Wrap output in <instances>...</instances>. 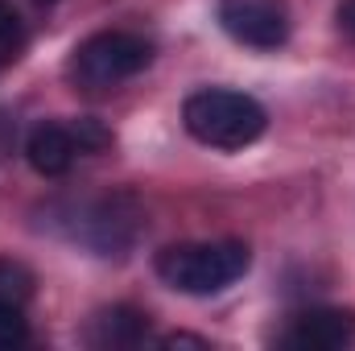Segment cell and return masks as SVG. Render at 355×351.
<instances>
[{
  "mask_svg": "<svg viewBox=\"0 0 355 351\" xmlns=\"http://www.w3.org/2000/svg\"><path fill=\"white\" fill-rule=\"evenodd\" d=\"M112 145V132L99 120H42L25 137V157L42 178H62L79 157H91Z\"/></svg>",
  "mask_w": 355,
  "mask_h": 351,
  "instance_id": "obj_4",
  "label": "cell"
},
{
  "mask_svg": "<svg viewBox=\"0 0 355 351\" xmlns=\"http://www.w3.org/2000/svg\"><path fill=\"white\" fill-rule=\"evenodd\" d=\"M145 228V211L132 194H103L91 207H83V215L75 219V240H83L91 252L99 257H120L124 248L137 244Z\"/></svg>",
  "mask_w": 355,
  "mask_h": 351,
  "instance_id": "obj_5",
  "label": "cell"
},
{
  "mask_svg": "<svg viewBox=\"0 0 355 351\" xmlns=\"http://www.w3.org/2000/svg\"><path fill=\"white\" fill-rule=\"evenodd\" d=\"M87 343L103 351L141 348V343H149V314L137 310V306H103L99 314H91Z\"/></svg>",
  "mask_w": 355,
  "mask_h": 351,
  "instance_id": "obj_8",
  "label": "cell"
},
{
  "mask_svg": "<svg viewBox=\"0 0 355 351\" xmlns=\"http://www.w3.org/2000/svg\"><path fill=\"white\" fill-rule=\"evenodd\" d=\"M335 17H339V29H343V33L355 42V0H339Z\"/></svg>",
  "mask_w": 355,
  "mask_h": 351,
  "instance_id": "obj_12",
  "label": "cell"
},
{
  "mask_svg": "<svg viewBox=\"0 0 355 351\" xmlns=\"http://www.w3.org/2000/svg\"><path fill=\"white\" fill-rule=\"evenodd\" d=\"M149 62H153V42L145 33L103 29L75 46V54L67 62V79L83 95H103V91H116L120 83L137 79Z\"/></svg>",
  "mask_w": 355,
  "mask_h": 351,
  "instance_id": "obj_3",
  "label": "cell"
},
{
  "mask_svg": "<svg viewBox=\"0 0 355 351\" xmlns=\"http://www.w3.org/2000/svg\"><path fill=\"white\" fill-rule=\"evenodd\" d=\"M25 25H21V17H17V8L8 4V0H0V71L4 67H12L21 54H25Z\"/></svg>",
  "mask_w": 355,
  "mask_h": 351,
  "instance_id": "obj_10",
  "label": "cell"
},
{
  "mask_svg": "<svg viewBox=\"0 0 355 351\" xmlns=\"http://www.w3.org/2000/svg\"><path fill=\"white\" fill-rule=\"evenodd\" d=\"M355 343V310L343 306H310L289 314L277 335V348L289 351H343Z\"/></svg>",
  "mask_w": 355,
  "mask_h": 351,
  "instance_id": "obj_7",
  "label": "cell"
},
{
  "mask_svg": "<svg viewBox=\"0 0 355 351\" xmlns=\"http://www.w3.org/2000/svg\"><path fill=\"white\" fill-rule=\"evenodd\" d=\"M37 4H54V0H37Z\"/></svg>",
  "mask_w": 355,
  "mask_h": 351,
  "instance_id": "obj_14",
  "label": "cell"
},
{
  "mask_svg": "<svg viewBox=\"0 0 355 351\" xmlns=\"http://www.w3.org/2000/svg\"><path fill=\"white\" fill-rule=\"evenodd\" d=\"M157 277L190 298H211L236 285L252 268V248L244 240H190V244H170L157 252Z\"/></svg>",
  "mask_w": 355,
  "mask_h": 351,
  "instance_id": "obj_1",
  "label": "cell"
},
{
  "mask_svg": "<svg viewBox=\"0 0 355 351\" xmlns=\"http://www.w3.org/2000/svg\"><path fill=\"white\" fill-rule=\"evenodd\" d=\"M33 273L12 257H0V302L4 306H29L33 298Z\"/></svg>",
  "mask_w": 355,
  "mask_h": 351,
  "instance_id": "obj_9",
  "label": "cell"
},
{
  "mask_svg": "<svg viewBox=\"0 0 355 351\" xmlns=\"http://www.w3.org/2000/svg\"><path fill=\"white\" fill-rule=\"evenodd\" d=\"M157 348H207V339H198V335H162L157 339Z\"/></svg>",
  "mask_w": 355,
  "mask_h": 351,
  "instance_id": "obj_13",
  "label": "cell"
},
{
  "mask_svg": "<svg viewBox=\"0 0 355 351\" xmlns=\"http://www.w3.org/2000/svg\"><path fill=\"white\" fill-rule=\"evenodd\" d=\"M182 124L198 145L236 153V149H248L252 141H261V132L268 128V112L261 108V99H252L244 91L202 87L186 95Z\"/></svg>",
  "mask_w": 355,
  "mask_h": 351,
  "instance_id": "obj_2",
  "label": "cell"
},
{
  "mask_svg": "<svg viewBox=\"0 0 355 351\" xmlns=\"http://www.w3.org/2000/svg\"><path fill=\"white\" fill-rule=\"evenodd\" d=\"M29 343V318L25 306H4L0 302V351L25 348Z\"/></svg>",
  "mask_w": 355,
  "mask_h": 351,
  "instance_id": "obj_11",
  "label": "cell"
},
{
  "mask_svg": "<svg viewBox=\"0 0 355 351\" xmlns=\"http://www.w3.org/2000/svg\"><path fill=\"white\" fill-rule=\"evenodd\" d=\"M219 25L248 50H277L289 42V8L281 0H219Z\"/></svg>",
  "mask_w": 355,
  "mask_h": 351,
  "instance_id": "obj_6",
  "label": "cell"
}]
</instances>
